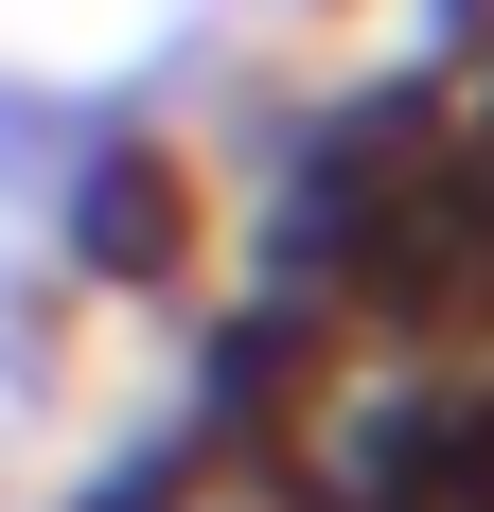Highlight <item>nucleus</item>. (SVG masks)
<instances>
[{
    "label": "nucleus",
    "mask_w": 494,
    "mask_h": 512,
    "mask_svg": "<svg viewBox=\"0 0 494 512\" xmlns=\"http://www.w3.org/2000/svg\"><path fill=\"white\" fill-rule=\"evenodd\" d=\"M71 230H89L106 283H177V248H195V212H177V159L159 142H106L89 195H71Z\"/></svg>",
    "instance_id": "1"
}]
</instances>
